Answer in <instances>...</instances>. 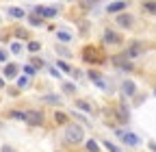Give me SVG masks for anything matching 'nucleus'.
Returning a JSON list of instances; mask_svg holds the SVG:
<instances>
[{
	"label": "nucleus",
	"mask_w": 156,
	"mask_h": 152,
	"mask_svg": "<svg viewBox=\"0 0 156 152\" xmlns=\"http://www.w3.org/2000/svg\"><path fill=\"white\" fill-rule=\"evenodd\" d=\"M9 118H13V120H26V113L24 111H11Z\"/></svg>",
	"instance_id": "nucleus-20"
},
{
	"label": "nucleus",
	"mask_w": 156,
	"mask_h": 152,
	"mask_svg": "<svg viewBox=\"0 0 156 152\" xmlns=\"http://www.w3.org/2000/svg\"><path fill=\"white\" fill-rule=\"evenodd\" d=\"M61 87H63V91H65V93H69V96H74V93H76V87H74L72 83H67V81H63V85H61Z\"/></svg>",
	"instance_id": "nucleus-18"
},
{
	"label": "nucleus",
	"mask_w": 156,
	"mask_h": 152,
	"mask_svg": "<svg viewBox=\"0 0 156 152\" xmlns=\"http://www.w3.org/2000/svg\"><path fill=\"white\" fill-rule=\"evenodd\" d=\"M5 76H7V78H15V76H17V65L15 63H7L5 65Z\"/></svg>",
	"instance_id": "nucleus-11"
},
{
	"label": "nucleus",
	"mask_w": 156,
	"mask_h": 152,
	"mask_svg": "<svg viewBox=\"0 0 156 152\" xmlns=\"http://www.w3.org/2000/svg\"><path fill=\"white\" fill-rule=\"evenodd\" d=\"M104 148H106L108 152H119V148H117L115 143H111V141H104Z\"/></svg>",
	"instance_id": "nucleus-27"
},
{
	"label": "nucleus",
	"mask_w": 156,
	"mask_h": 152,
	"mask_svg": "<svg viewBox=\"0 0 156 152\" xmlns=\"http://www.w3.org/2000/svg\"><path fill=\"white\" fill-rule=\"evenodd\" d=\"M56 52H61V54H65V56H67V54H69V50H65V48H63V46H61V48H56Z\"/></svg>",
	"instance_id": "nucleus-32"
},
{
	"label": "nucleus",
	"mask_w": 156,
	"mask_h": 152,
	"mask_svg": "<svg viewBox=\"0 0 156 152\" xmlns=\"http://www.w3.org/2000/svg\"><path fill=\"white\" fill-rule=\"evenodd\" d=\"M76 107H78V109H83L85 113H89V115L93 113V107H91L87 100H80V98H78V100H76Z\"/></svg>",
	"instance_id": "nucleus-13"
},
{
	"label": "nucleus",
	"mask_w": 156,
	"mask_h": 152,
	"mask_svg": "<svg viewBox=\"0 0 156 152\" xmlns=\"http://www.w3.org/2000/svg\"><path fill=\"white\" fill-rule=\"evenodd\" d=\"M24 74H26V76H33V74H35V67H33V65H24Z\"/></svg>",
	"instance_id": "nucleus-29"
},
{
	"label": "nucleus",
	"mask_w": 156,
	"mask_h": 152,
	"mask_svg": "<svg viewBox=\"0 0 156 152\" xmlns=\"http://www.w3.org/2000/svg\"><path fill=\"white\" fill-rule=\"evenodd\" d=\"M41 20H44V17H39V15H28V22L33 26H41Z\"/></svg>",
	"instance_id": "nucleus-23"
},
{
	"label": "nucleus",
	"mask_w": 156,
	"mask_h": 152,
	"mask_svg": "<svg viewBox=\"0 0 156 152\" xmlns=\"http://www.w3.org/2000/svg\"><path fill=\"white\" fill-rule=\"evenodd\" d=\"M56 7H35V15H39V17H48V20H50V17H54L56 15Z\"/></svg>",
	"instance_id": "nucleus-6"
},
{
	"label": "nucleus",
	"mask_w": 156,
	"mask_h": 152,
	"mask_svg": "<svg viewBox=\"0 0 156 152\" xmlns=\"http://www.w3.org/2000/svg\"><path fill=\"white\" fill-rule=\"evenodd\" d=\"M83 139H85L83 128L78 124H67V128H65V141L72 143V146H76V143H80Z\"/></svg>",
	"instance_id": "nucleus-2"
},
{
	"label": "nucleus",
	"mask_w": 156,
	"mask_h": 152,
	"mask_svg": "<svg viewBox=\"0 0 156 152\" xmlns=\"http://www.w3.org/2000/svg\"><path fill=\"white\" fill-rule=\"evenodd\" d=\"M83 59H85V63H95V65H100V63L106 61V56H104V52H102L100 48H95V46H85V48H83Z\"/></svg>",
	"instance_id": "nucleus-1"
},
{
	"label": "nucleus",
	"mask_w": 156,
	"mask_h": 152,
	"mask_svg": "<svg viewBox=\"0 0 156 152\" xmlns=\"http://www.w3.org/2000/svg\"><path fill=\"white\" fill-rule=\"evenodd\" d=\"M44 100L50 102V104H58V102H61V98H58V96H46Z\"/></svg>",
	"instance_id": "nucleus-26"
},
{
	"label": "nucleus",
	"mask_w": 156,
	"mask_h": 152,
	"mask_svg": "<svg viewBox=\"0 0 156 152\" xmlns=\"http://www.w3.org/2000/svg\"><path fill=\"white\" fill-rule=\"evenodd\" d=\"M0 61H2V63L7 61V52H5V50H0Z\"/></svg>",
	"instance_id": "nucleus-33"
},
{
	"label": "nucleus",
	"mask_w": 156,
	"mask_h": 152,
	"mask_svg": "<svg viewBox=\"0 0 156 152\" xmlns=\"http://www.w3.org/2000/svg\"><path fill=\"white\" fill-rule=\"evenodd\" d=\"M30 63H33V67H39V65H44V61H41V59H33Z\"/></svg>",
	"instance_id": "nucleus-31"
},
{
	"label": "nucleus",
	"mask_w": 156,
	"mask_h": 152,
	"mask_svg": "<svg viewBox=\"0 0 156 152\" xmlns=\"http://www.w3.org/2000/svg\"><path fill=\"white\" fill-rule=\"evenodd\" d=\"M5 87V78H0V89H2Z\"/></svg>",
	"instance_id": "nucleus-35"
},
{
	"label": "nucleus",
	"mask_w": 156,
	"mask_h": 152,
	"mask_svg": "<svg viewBox=\"0 0 156 152\" xmlns=\"http://www.w3.org/2000/svg\"><path fill=\"white\" fill-rule=\"evenodd\" d=\"M126 7H128L126 0H115V2H111V5H108V9H106V11H108V13H119V11H124Z\"/></svg>",
	"instance_id": "nucleus-10"
},
{
	"label": "nucleus",
	"mask_w": 156,
	"mask_h": 152,
	"mask_svg": "<svg viewBox=\"0 0 156 152\" xmlns=\"http://www.w3.org/2000/svg\"><path fill=\"white\" fill-rule=\"evenodd\" d=\"M15 35H17V39H28V33H26V31H22V28H17V31H15Z\"/></svg>",
	"instance_id": "nucleus-28"
},
{
	"label": "nucleus",
	"mask_w": 156,
	"mask_h": 152,
	"mask_svg": "<svg viewBox=\"0 0 156 152\" xmlns=\"http://www.w3.org/2000/svg\"><path fill=\"white\" fill-rule=\"evenodd\" d=\"M115 115H117V122H119V124H126V122H128V109H126V102H124V100L119 102V107H117V111H115Z\"/></svg>",
	"instance_id": "nucleus-8"
},
{
	"label": "nucleus",
	"mask_w": 156,
	"mask_h": 152,
	"mask_svg": "<svg viewBox=\"0 0 156 152\" xmlns=\"http://www.w3.org/2000/svg\"><path fill=\"white\" fill-rule=\"evenodd\" d=\"M87 152H100V146H98V141L89 139V141H87Z\"/></svg>",
	"instance_id": "nucleus-19"
},
{
	"label": "nucleus",
	"mask_w": 156,
	"mask_h": 152,
	"mask_svg": "<svg viewBox=\"0 0 156 152\" xmlns=\"http://www.w3.org/2000/svg\"><path fill=\"white\" fill-rule=\"evenodd\" d=\"M150 148H152V150H154V152H156V143H150Z\"/></svg>",
	"instance_id": "nucleus-36"
},
{
	"label": "nucleus",
	"mask_w": 156,
	"mask_h": 152,
	"mask_svg": "<svg viewBox=\"0 0 156 152\" xmlns=\"http://www.w3.org/2000/svg\"><path fill=\"white\" fill-rule=\"evenodd\" d=\"M7 11H9V15H11V17H17V20L26 15V11H24V9H20V7H9Z\"/></svg>",
	"instance_id": "nucleus-14"
},
{
	"label": "nucleus",
	"mask_w": 156,
	"mask_h": 152,
	"mask_svg": "<svg viewBox=\"0 0 156 152\" xmlns=\"http://www.w3.org/2000/svg\"><path fill=\"white\" fill-rule=\"evenodd\" d=\"M11 52H13V54H20V52H22V44H20V42H13V44H11Z\"/></svg>",
	"instance_id": "nucleus-24"
},
{
	"label": "nucleus",
	"mask_w": 156,
	"mask_h": 152,
	"mask_svg": "<svg viewBox=\"0 0 156 152\" xmlns=\"http://www.w3.org/2000/svg\"><path fill=\"white\" fill-rule=\"evenodd\" d=\"M143 52H145L143 44H132V46H128V50H126V59H134V56H141Z\"/></svg>",
	"instance_id": "nucleus-7"
},
{
	"label": "nucleus",
	"mask_w": 156,
	"mask_h": 152,
	"mask_svg": "<svg viewBox=\"0 0 156 152\" xmlns=\"http://www.w3.org/2000/svg\"><path fill=\"white\" fill-rule=\"evenodd\" d=\"M115 22H117V26H122V28H132V24H134V17H132L130 13H117Z\"/></svg>",
	"instance_id": "nucleus-5"
},
{
	"label": "nucleus",
	"mask_w": 156,
	"mask_h": 152,
	"mask_svg": "<svg viewBox=\"0 0 156 152\" xmlns=\"http://www.w3.org/2000/svg\"><path fill=\"white\" fill-rule=\"evenodd\" d=\"M2 152H13V148H9V146H5V148H2Z\"/></svg>",
	"instance_id": "nucleus-34"
},
{
	"label": "nucleus",
	"mask_w": 156,
	"mask_h": 152,
	"mask_svg": "<svg viewBox=\"0 0 156 152\" xmlns=\"http://www.w3.org/2000/svg\"><path fill=\"white\" fill-rule=\"evenodd\" d=\"M122 89H124V93H128V96H132V93L136 91V87H134V83H132V81H124Z\"/></svg>",
	"instance_id": "nucleus-15"
},
{
	"label": "nucleus",
	"mask_w": 156,
	"mask_h": 152,
	"mask_svg": "<svg viewBox=\"0 0 156 152\" xmlns=\"http://www.w3.org/2000/svg\"><path fill=\"white\" fill-rule=\"evenodd\" d=\"M58 67H61L63 72H72V67H69V65H67L65 61H58Z\"/></svg>",
	"instance_id": "nucleus-30"
},
{
	"label": "nucleus",
	"mask_w": 156,
	"mask_h": 152,
	"mask_svg": "<svg viewBox=\"0 0 156 152\" xmlns=\"http://www.w3.org/2000/svg\"><path fill=\"white\" fill-rule=\"evenodd\" d=\"M56 35H58V39H61V42H69V39H72V35H69V33H65V31H58Z\"/></svg>",
	"instance_id": "nucleus-25"
},
{
	"label": "nucleus",
	"mask_w": 156,
	"mask_h": 152,
	"mask_svg": "<svg viewBox=\"0 0 156 152\" xmlns=\"http://www.w3.org/2000/svg\"><path fill=\"white\" fill-rule=\"evenodd\" d=\"M24 122H26L28 126H44V122H46V115H44V111H28Z\"/></svg>",
	"instance_id": "nucleus-3"
},
{
	"label": "nucleus",
	"mask_w": 156,
	"mask_h": 152,
	"mask_svg": "<svg viewBox=\"0 0 156 152\" xmlns=\"http://www.w3.org/2000/svg\"><path fill=\"white\" fill-rule=\"evenodd\" d=\"M87 76H89V78L98 85V87H102V89H106V83H104V76L100 74V72H95V70H89L87 72Z\"/></svg>",
	"instance_id": "nucleus-9"
},
{
	"label": "nucleus",
	"mask_w": 156,
	"mask_h": 152,
	"mask_svg": "<svg viewBox=\"0 0 156 152\" xmlns=\"http://www.w3.org/2000/svg\"><path fill=\"white\" fill-rule=\"evenodd\" d=\"M54 122H56V124H65V122H67V113L56 111V113H54Z\"/></svg>",
	"instance_id": "nucleus-16"
},
{
	"label": "nucleus",
	"mask_w": 156,
	"mask_h": 152,
	"mask_svg": "<svg viewBox=\"0 0 156 152\" xmlns=\"http://www.w3.org/2000/svg\"><path fill=\"white\" fill-rule=\"evenodd\" d=\"M104 44H111V46H122L124 44V37L119 33H115V31H104Z\"/></svg>",
	"instance_id": "nucleus-4"
},
{
	"label": "nucleus",
	"mask_w": 156,
	"mask_h": 152,
	"mask_svg": "<svg viewBox=\"0 0 156 152\" xmlns=\"http://www.w3.org/2000/svg\"><path fill=\"white\" fill-rule=\"evenodd\" d=\"M122 139L128 143V146H136V143H139V139H136L134 135H130V132H128V135H126V132H124V135H122Z\"/></svg>",
	"instance_id": "nucleus-17"
},
{
	"label": "nucleus",
	"mask_w": 156,
	"mask_h": 152,
	"mask_svg": "<svg viewBox=\"0 0 156 152\" xmlns=\"http://www.w3.org/2000/svg\"><path fill=\"white\" fill-rule=\"evenodd\" d=\"M26 48H28V50L35 54V52H39V50H41V44H39V42H28V46H26Z\"/></svg>",
	"instance_id": "nucleus-22"
},
{
	"label": "nucleus",
	"mask_w": 156,
	"mask_h": 152,
	"mask_svg": "<svg viewBox=\"0 0 156 152\" xmlns=\"http://www.w3.org/2000/svg\"><path fill=\"white\" fill-rule=\"evenodd\" d=\"M143 11H147L150 15H156V0H143Z\"/></svg>",
	"instance_id": "nucleus-12"
},
{
	"label": "nucleus",
	"mask_w": 156,
	"mask_h": 152,
	"mask_svg": "<svg viewBox=\"0 0 156 152\" xmlns=\"http://www.w3.org/2000/svg\"><path fill=\"white\" fill-rule=\"evenodd\" d=\"M28 83H30V81H28V76H20V78H17V87H20V89H26Z\"/></svg>",
	"instance_id": "nucleus-21"
}]
</instances>
